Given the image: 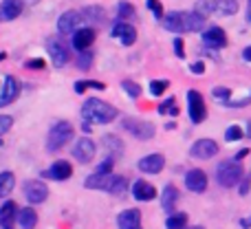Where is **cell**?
Returning a JSON list of instances; mask_svg holds the SVG:
<instances>
[{"mask_svg":"<svg viewBox=\"0 0 251 229\" xmlns=\"http://www.w3.org/2000/svg\"><path fill=\"white\" fill-rule=\"evenodd\" d=\"M205 22H207V16L199 11H172L163 16L161 25L172 33H187V31H203Z\"/></svg>","mask_w":251,"mask_h":229,"instance_id":"6da1fadb","label":"cell"},{"mask_svg":"<svg viewBox=\"0 0 251 229\" xmlns=\"http://www.w3.org/2000/svg\"><path fill=\"white\" fill-rule=\"evenodd\" d=\"M119 113L117 108H115L113 104H108V102H101V100H95V97H91V100L84 102L82 106V117L84 121H88V124H110V121L115 119Z\"/></svg>","mask_w":251,"mask_h":229,"instance_id":"7a4b0ae2","label":"cell"},{"mask_svg":"<svg viewBox=\"0 0 251 229\" xmlns=\"http://www.w3.org/2000/svg\"><path fill=\"white\" fill-rule=\"evenodd\" d=\"M84 185L88 190H104L113 196H122L128 190V178L122 177V174H97L95 172L86 178Z\"/></svg>","mask_w":251,"mask_h":229,"instance_id":"3957f363","label":"cell"},{"mask_svg":"<svg viewBox=\"0 0 251 229\" xmlns=\"http://www.w3.org/2000/svg\"><path fill=\"white\" fill-rule=\"evenodd\" d=\"M243 178H245V170H243V165H240V161L227 159V161H221V163H218L216 181L221 183L223 187H234V185H238Z\"/></svg>","mask_w":251,"mask_h":229,"instance_id":"277c9868","label":"cell"},{"mask_svg":"<svg viewBox=\"0 0 251 229\" xmlns=\"http://www.w3.org/2000/svg\"><path fill=\"white\" fill-rule=\"evenodd\" d=\"M73 139V126L69 121H57V124L51 126L47 137V150L49 152H57L66 146V143Z\"/></svg>","mask_w":251,"mask_h":229,"instance_id":"5b68a950","label":"cell"},{"mask_svg":"<svg viewBox=\"0 0 251 229\" xmlns=\"http://www.w3.org/2000/svg\"><path fill=\"white\" fill-rule=\"evenodd\" d=\"M47 51H49V57H51L53 66H57V69H62V66L69 64L71 60V47L69 42L64 40V35H51V38L47 40Z\"/></svg>","mask_w":251,"mask_h":229,"instance_id":"8992f818","label":"cell"},{"mask_svg":"<svg viewBox=\"0 0 251 229\" xmlns=\"http://www.w3.org/2000/svg\"><path fill=\"white\" fill-rule=\"evenodd\" d=\"M196 11L207 16V13H221V16H234L238 11V0H201L196 4Z\"/></svg>","mask_w":251,"mask_h":229,"instance_id":"52a82bcc","label":"cell"},{"mask_svg":"<svg viewBox=\"0 0 251 229\" xmlns=\"http://www.w3.org/2000/svg\"><path fill=\"white\" fill-rule=\"evenodd\" d=\"M122 126H124V130H128L132 137L141 139V141H150L156 134L154 124H150V121H146V119H137V117H126Z\"/></svg>","mask_w":251,"mask_h":229,"instance_id":"ba28073f","label":"cell"},{"mask_svg":"<svg viewBox=\"0 0 251 229\" xmlns=\"http://www.w3.org/2000/svg\"><path fill=\"white\" fill-rule=\"evenodd\" d=\"M187 113H190L192 124H203V119L207 117V106L199 91L187 93Z\"/></svg>","mask_w":251,"mask_h":229,"instance_id":"9c48e42d","label":"cell"},{"mask_svg":"<svg viewBox=\"0 0 251 229\" xmlns=\"http://www.w3.org/2000/svg\"><path fill=\"white\" fill-rule=\"evenodd\" d=\"M95 29L93 26H79L77 31H75L73 35H71V47L75 49V51H88V49L93 47V42H95Z\"/></svg>","mask_w":251,"mask_h":229,"instance_id":"30bf717a","label":"cell"},{"mask_svg":"<svg viewBox=\"0 0 251 229\" xmlns=\"http://www.w3.org/2000/svg\"><path fill=\"white\" fill-rule=\"evenodd\" d=\"M190 154L201 161L214 159V156L218 154V143L214 141V139H199V141L190 148Z\"/></svg>","mask_w":251,"mask_h":229,"instance_id":"8fae6325","label":"cell"},{"mask_svg":"<svg viewBox=\"0 0 251 229\" xmlns=\"http://www.w3.org/2000/svg\"><path fill=\"white\" fill-rule=\"evenodd\" d=\"M18 95H20V82H18L13 75H7L2 86H0V106L13 104V102L18 100Z\"/></svg>","mask_w":251,"mask_h":229,"instance_id":"7c38bea8","label":"cell"},{"mask_svg":"<svg viewBox=\"0 0 251 229\" xmlns=\"http://www.w3.org/2000/svg\"><path fill=\"white\" fill-rule=\"evenodd\" d=\"M95 152H97L95 143L88 137H82L79 141H75V146H73V156L79 163H91V161L95 159Z\"/></svg>","mask_w":251,"mask_h":229,"instance_id":"4fadbf2b","label":"cell"},{"mask_svg":"<svg viewBox=\"0 0 251 229\" xmlns=\"http://www.w3.org/2000/svg\"><path fill=\"white\" fill-rule=\"evenodd\" d=\"M25 196H26V201H29L31 205H40V203H44L47 201V196H49V187L44 185L42 181H26L25 183Z\"/></svg>","mask_w":251,"mask_h":229,"instance_id":"5bb4252c","label":"cell"},{"mask_svg":"<svg viewBox=\"0 0 251 229\" xmlns=\"http://www.w3.org/2000/svg\"><path fill=\"white\" fill-rule=\"evenodd\" d=\"M79 25H82V13L66 11V13H62L60 20H57V31H60L62 35H73L75 31L79 29Z\"/></svg>","mask_w":251,"mask_h":229,"instance_id":"9a60e30c","label":"cell"},{"mask_svg":"<svg viewBox=\"0 0 251 229\" xmlns=\"http://www.w3.org/2000/svg\"><path fill=\"white\" fill-rule=\"evenodd\" d=\"M185 185H187V190L194 192V194H203V192L207 190V174L199 168L190 170V172L185 174Z\"/></svg>","mask_w":251,"mask_h":229,"instance_id":"2e32d148","label":"cell"},{"mask_svg":"<svg viewBox=\"0 0 251 229\" xmlns=\"http://www.w3.org/2000/svg\"><path fill=\"white\" fill-rule=\"evenodd\" d=\"M163 168H165V156L161 154V152L146 154L143 159H139V170L146 174H159Z\"/></svg>","mask_w":251,"mask_h":229,"instance_id":"e0dca14e","label":"cell"},{"mask_svg":"<svg viewBox=\"0 0 251 229\" xmlns=\"http://www.w3.org/2000/svg\"><path fill=\"white\" fill-rule=\"evenodd\" d=\"M203 44L209 49H223L227 47V33L221 26H209L207 31H203Z\"/></svg>","mask_w":251,"mask_h":229,"instance_id":"ac0fdd59","label":"cell"},{"mask_svg":"<svg viewBox=\"0 0 251 229\" xmlns=\"http://www.w3.org/2000/svg\"><path fill=\"white\" fill-rule=\"evenodd\" d=\"M113 35L117 40H122V44H126V47H132V44L137 42V29H134L130 22L119 20L117 25L113 26Z\"/></svg>","mask_w":251,"mask_h":229,"instance_id":"d6986e66","label":"cell"},{"mask_svg":"<svg viewBox=\"0 0 251 229\" xmlns=\"http://www.w3.org/2000/svg\"><path fill=\"white\" fill-rule=\"evenodd\" d=\"M22 9H25L22 0H2V4H0V20L2 22L16 20V18H20Z\"/></svg>","mask_w":251,"mask_h":229,"instance_id":"ffe728a7","label":"cell"},{"mask_svg":"<svg viewBox=\"0 0 251 229\" xmlns=\"http://www.w3.org/2000/svg\"><path fill=\"white\" fill-rule=\"evenodd\" d=\"M18 214H20V209H18L16 201H7V203L0 207V227L13 229V223L18 221Z\"/></svg>","mask_w":251,"mask_h":229,"instance_id":"44dd1931","label":"cell"},{"mask_svg":"<svg viewBox=\"0 0 251 229\" xmlns=\"http://www.w3.org/2000/svg\"><path fill=\"white\" fill-rule=\"evenodd\" d=\"M47 177L53 181H66V178L73 177V165L69 161H55L51 168L47 170Z\"/></svg>","mask_w":251,"mask_h":229,"instance_id":"7402d4cb","label":"cell"},{"mask_svg":"<svg viewBox=\"0 0 251 229\" xmlns=\"http://www.w3.org/2000/svg\"><path fill=\"white\" fill-rule=\"evenodd\" d=\"M119 229H141V212L139 209H126L117 216Z\"/></svg>","mask_w":251,"mask_h":229,"instance_id":"603a6c76","label":"cell"},{"mask_svg":"<svg viewBox=\"0 0 251 229\" xmlns=\"http://www.w3.org/2000/svg\"><path fill=\"white\" fill-rule=\"evenodd\" d=\"M132 196L137 201H152L156 196V190H154L152 183L139 178V181H134V185H132Z\"/></svg>","mask_w":251,"mask_h":229,"instance_id":"cb8c5ba5","label":"cell"},{"mask_svg":"<svg viewBox=\"0 0 251 229\" xmlns=\"http://www.w3.org/2000/svg\"><path fill=\"white\" fill-rule=\"evenodd\" d=\"M82 25L88 26V25H101L106 18V11L101 7H84L82 11Z\"/></svg>","mask_w":251,"mask_h":229,"instance_id":"d4e9b609","label":"cell"},{"mask_svg":"<svg viewBox=\"0 0 251 229\" xmlns=\"http://www.w3.org/2000/svg\"><path fill=\"white\" fill-rule=\"evenodd\" d=\"M176 201H178V190H176V185L168 183V185L163 187V194H161V205H163L165 212H174V205H176Z\"/></svg>","mask_w":251,"mask_h":229,"instance_id":"484cf974","label":"cell"},{"mask_svg":"<svg viewBox=\"0 0 251 229\" xmlns=\"http://www.w3.org/2000/svg\"><path fill=\"white\" fill-rule=\"evenodd\" d=\"M18 223H20L22 229H33L35 225H38V212H35L33 207L20 209V214H18Z\"/></svg>","mask_w":251,"mask_h":229,"instance_id":"4316f807","label":"cell"},{"mask_svg":"<svg viewBox=\"0 0 251 229\" xmlns=\"http://www.w3.org/2000/svg\"><path fill=\"white\" fill-rule=\"evenodd\" d=\"M13 185H16V177H13V172H0V199H4L7 194H11Z\"/></svg>","mask_w":251,"mask_h":229,"instance_id":"83f0119b","label":"cell"},{"mask_svg":"<svg viewBox=\"0 0 251 229\" xmlns=\"http://www.w3.org/2000/svg\"><path fill=\"white\" fill-rule=\"evenodd\" d=\"M185 225H187V214L183 212H172L168 216V221H165L168 229H185Z\"/></svg>","mask_w":251,"mask_h":229,"instance_id":"f1b7e54d","label":"cell"},{"mask_svg":"<svg viewBox=\"0 0 251 229\" xmlns=\"http://www.w3.org/2000/svg\"><path fill=\"white\" fill-rule=\"evenodd\" d=\"M117 16L122 22H128L130 18H134V7L130 2H126V0H122V2L117 4Z\"/></svg>","mask_w":251,"mask_h":229,"instance_id":"f546056e","label":"cell"},{"mask_svg":"<svg viewBox=\"0 0 251 229\" xmlns=\"http://www.w3.org/2000/svg\"><path fill=\"white\" fill-rule=\"evenodd\" d=\"M168 86H170L168 79H152V82H150V93L154 97H159V95H163Z\"/></svg>","mask_w":251,"mask_h":229,"instance_id":"4dcf8cb0","label":"cell"},{"mask_svg":"<svg viewBox=\"0 0 251 229\" xmlns=\"http://www.w3.org/2000/svg\"><path fill=\"white\" fill-rule=\"evenodd\" d=\"M93 66V53L91 51H82L77 55V69H84V71H88Z\"/></svg>","mask_w":251,"mask_h":229,"instance_id":"1f68e13d","label":"cell"},{"mask_svg":"<svg viewBox=\"0 0 251 229\" xmlns=\"http://www.w3.org/2000/svg\"><path fill=\"white\" fill-rule=\"evenodd\" d=\"M243 128L240 126H229V128L225 130V141H240L243 139Z\"/></svg>","mask_w":251,"mask_h":229,"instance_id":"d6a6232c","label":"cell"},{"mask_svg":"<svg viewBox=\"0 0 251 229\" xmlns=\"http://www.w3.org/2000/svg\"><path fill=\"white\" fill-rule=\"evenodd\" d=\"M86 88H97V91H104L106 84H101V82H75V93H84Z\"/></svg>","mask_w":251,"mask_h":229,"instance_id":"836d02e7","label":"cell"},{"mask_svg":"<svg viewBox=\"0 0 251 229\" xmlns=\"http://www.w3.org/2000/svg\"><path fill=\"white\" fill-rule=\"evenodd\" d=\"M122 86H124V91L128 93L130 97H139V95H141V86H139L137 82H132V79H124Z\"/></svg>","mask_w":251,"mask_h":229,"instance_id":"e575fe53","label":"cell"},{"mask_svg":"<svg viewBox=\"0 0 251 229\" xmlns=\"http://www.w3.org/2000/svg\"><path fill=\"white\" fill-rule=\"evenodd\" d=\"M159 113H172V115H176V113H178V108H176V100H174V97L165 100L163 104L159 106Z\"/></svg>","mask_w":251,"mask_h":229,"instance_id":"d590c367","label":"cell"},{"mask_svg":"<svg viewBox=\"0 0 251 229\" xmlns=\"http://www.w3.org/2000/svg\"><path fill=\"white\" fill-rule=\"evenodd\" d=\"M146 2H148V9L154 13L156 20H163V7H161L159 0H146Z\"/></svg>","mask_w":251,"mask_h":229,"instance_id":"8d00e7d4","label":"cell"},{"mask_svg":"<svg viewBox=\"0 0 251 229\" xmlns=\"http://www.w3.org/2000/svg\"><path fill=\"white\" fill-rule=\"evenodd\" d=\"M11 126H13V117L0 115V137H2V134H7L9 130H11Z\"/></svg>","mask_w":251,"mask_h":229,"instance_id":"74e56055","label":"cell"},{"mask_svg":"<svg viewBox=\"0 0 251 229\" xmlns=\"http://www.w3.org/2000/svg\"><path fill=\"white\" fill-rule=\"evenodd\" d=\"M229 95H231V91L229 88H225V86H216L214 88V97H216V100H223L227 104V100H229Z\"/></svg>","mask_w":251,"mask_h":229,"instance_id":"f35d334b","label":"cell"},{"mask_svg":"<svg viewBox=\"0 0 251 229\" xmlns=\"http://www.w3.org/2000/svg\"><path fill=\"white\" fill-rule=\"evenodd\" d=\"M113 163H115L113 159H106L104 163L97 165V174H110V170H113Z\"/></svg>","mask_w":251,"mask_h":229,"instance_id":"ab89813d","label":"cell"},{"mask_svg":"<svg viewBox=\"0 0 251 229\" xmlns=\"http://www.w3.org/2000/svg\"><path fill=\"white\" fill-rule=\"evenodd\" d=\"M174 51H176L178 57H185V51H183V40L181 38H174Z\"/></svg>","mask_w":251,"mask_h":229,"instance_id":"60d3db41","label":"cell"},{"mask_svg":"<svg viewBox=\"0 0 251 229\" xmlns=\"http://www.w3.org/2000/svg\"><path fill=\"white\" fill-rule=\"evenodd\" d=\"M106 146H110V148H115L117 152H122L124 148H122V143H117V139L115 137H106Z\"/></svg>","mask_w":251,"mask_h":229,"instance_id":"b9f144b4","label":"cell"},{"mask_svg":"<svg viewBox=\"0 0 251 229\" xmlns=\"http://www.w3.org/2000/svg\"><path fill=\"white\" fill-rule=\"evenodd\" d=\"M25 66L26 69H44V60H29Z\"/></svg>","mask_w":251,"mask_h":229,"instance_id":"7bdbcfd3","label":"cell"},{"mask_svg":"<svg viewBox=\"0 0 251 229\" xmlns=\"http://www.w3.org/2000/svg\"><path fill=\"white\" fill-rule=\"evenodd\" d=\"M249 185H251V177H245L243 183H240V194H243V196L249 192Z\"/></svg>","mask_w":251,"mask_h":229,"instance_id":"ee69618b","label":"cell"},{"mask_svg":"<svg viewBox=\"0 0 251 229\" xmlns=\"http://www.w3.org/2000/svg\"><path fill=\"white\" fill-rule=\"evenodd\" d=\"M192 73L203 75L205 73V64H203V62H196V64H192Z\"/></svg>","mask_w":251,"mask_h":229,"instance_id":"f6af8a7d","label":"cell"},{"mask_svg":"<svg viewBox=\"0 0 251 229\" xmlns=\"http://www.w3.org/2000/svg\"><path fill=\"white\" fill-rule=\"evenodd\" d=\"M243 60H245V62H251V47H247V49L243 51Z\"/></svg>","mask_w":251,"mask_h":229,"instance_id":"bcb514c9","label":"cell"},{"mask_svg":"<svg viewBox=\"0 0 251 229\" xmlns=\"http://www.w3.org/2000/svg\"><path fill=\"white\" fill-rule=\"evenodd\" d=\"M240 227H243V229H249V227H251V216L243 218V221H240Z\"/></svg>","mask_w":251,"mask_h":229,"instance_id":"7dc6e473","label":"cell"},{"mask_svg":"<svg viewBox=\"0 0 251 229\" xmlns=\"http://www.w3.org/2000/svg\"><path fill=\"white\" fill-rule=\"evenodd\" d=\"M247 154H249V150H240L238 154L234 156V159H236V161H240V159H243V156H247Z\"/></svg>","mask_w":251,"mask_h":229,"instance_id":"c3c4849f","label":"cell"},{"mask_svg":"<svg viewBox=\"0 0 251 229\" xmlns=\"http://www.w3.org/2000/svg\"><path fill=\"white\" fill-rule=\"evenodd\" d=\"M247 22H251V0H247Z\"/></svg>","mask_w":251,"mask_h":229,"instance_id":"681fc988","label":"cell"},{"mask_svg":"<svg viewBox=\"0 0 251 229\" xmlns=\"http://www.w3.org/2000/svg\"><path fill=\"white\" fill-rule=\"evenodd\" d=\"M245 134H247V137L251 139V119H249V124H247V132H245Z\"/></svg>","mask_w":251,"mask_h":229,"instance_id":"f907efd6","label":"cell"},{"mask_svg":"<svg viewBox=\"0 0 251 229\" xmlns=\"http://www.w3.org/2000/svg\"><path fill=\"white\" fill-rule=\"evenodd\" d=\"M187 229V227H185ZM190 229H203V227H199V225H196V227H190Z\"/></svg>","mask_w":251,"mask_h":229,"instance_id":"816d5d0a","label":"cell"}]
</instances>
